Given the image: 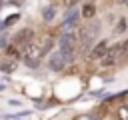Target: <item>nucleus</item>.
Masks as SVG:
<instances>
[{
    "label": "nucleus",
    "mask_w": 128,
    "mask_h": 120,
    "mask_svg": "<svg viewBox=\"0 0 128 120\" xmlns=\"http://www.w3.org/2000/svg\"><path fill=\"white\" fill-rule=\"evenodd\" d=\"M60 46H62V56H64V58H70L72 52H74V46H76V38H74V34H66V36H62Z\"/></svg>",
    "instance_id": "1"
},
{
    "label": "nucleus",
    "mask_w": 128,
    "mask_h": 120,
    "mask_svg": "<svg viewBox=\"0 0 128 120\" xmlns=\"http://www.w3.org/2000/svg\"><path fill=\"white\" fill-rule=\"evenodd\" d=\"M64 62H66V58L62 56V52H54V54L50 56V60H48V64H50V68H52L54 72L64 70Z\"/></svg>",
    "instance_id": "2"
},
{
    "label": "nucleus",
    "mask_w": 128,
    "mask_h": 120,
    "mask_svg": "<svg viewBox=\"0 0 128 120\" xmlns=\"http://www.w3.org/2000/svg\"><path fill=\"white\" fill-rule=\"evenodd\" d=\"M104 54H108V42L106 40L100 42V44H96V48L92 50V58L94 60H100V58H104Z\"/></svg>",
    "instance_id": "3"
},
{
    "label": "nucleus",
    "mask_w": 128,
    "mask_h": 120,
    "mask_svg": "<svg viewBox=\"0 0 128 120\" xmlns=\"http://www.w3.org/2000/svg\"><path fill=\"white\" fill-rule=\"evenodd\" d=\"M26 36H32V30H22V32H18V34L14 36V42H16V44H22V42L28 40Z\"/></svg>",
    "instance_id": "4"
},
{
    "label": "nucleus",
    "mask_w": 128,
    "mask_h": 120,
    "mask_svg": "<svg viewBox=\"0 0 128 120\" xmlns=\"http://www.w3.org/2000/svg\"><path fill=\"white\" fill-rule=\"evenodd\" d=\"M82 14H84L86 18H90V16H94V6H90V4H88V6H86V8L82 10Z\"/></svg>",
    "instance_id": "5"
},
{
    "label": "nucleus",
    "mask_w": 128,
    "mask_h": 120,
    "mask_svg": "<svg viewBox=\"0 0 128 120\" xmlns=\"http://www.w3.org/2000/svg\"><path fill=\"white\" fill-rule=\"evenodd\" d=\"M118 116H120V120H128V106L120 108V110H118Z\"/></svg>",
    "instance_id": "6"
},
{
    "label": "nucleus",
    "mask_w": 128,
    "mask_h": 120,
    "mask_svg": "<svg viewBox=\"0 0 128 120\" xmlns=\"http://www.w3.org/2000/svg\"><path fill=\"white\" fill-rule=\"evenodd\" d=\"M14 20H18V14H16V16H10V18H8V20H6V22H4V24H6V26H8V24H12V22H14Z\"/></svg>",
    "instance_id": "7"
}]
</instances>
